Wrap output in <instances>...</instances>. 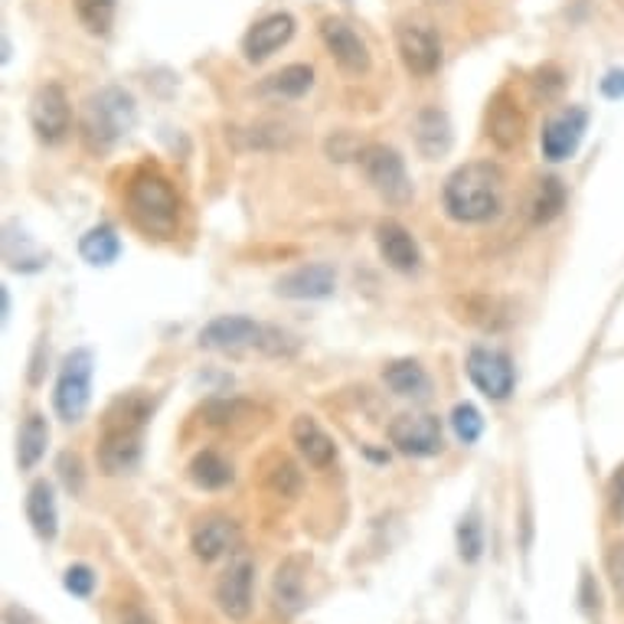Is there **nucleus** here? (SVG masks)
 I'll return each mask as SVG.
<instances>
[{
  "mask_svg": "<svg viewBox=\"0 0 624 624\" xmlns=\"http://www.w3.org/2000/svg\"><path fill=\"white\" fill-rule=\"evenodd\" d=\"M3 624H40V622H36L33 612H26V609H20V605H7V609H3Z\"/></svg>",
  "mask_w": 624,
  "mask_h": 624,
  "instance_id": "41",
  "label": "nucleus"
},
{
  "mask_svg": "<svg viewBox=\"0 0 624 624\" xmlns=\"http://www.w3.org/2000/svg\"><path fill=\"white\" fill-rule=\"evenodd\" d=\"M187 475H190V481H193L200 491H223V488H230L233 478H236V475H233V465H230L220 452H210V448L193 455Z\"/></svg>",
  "mask_w": 624,
  "mask_h": 624,
  "instance_id": "25",
  "label": "nucleus"
},
{
  "mask_svg": "<svg viewBox=\"0 0 624 624\" xmlns=\"http://www.w3.org/2000/svg\"><path fill=\"white\" fill-rule=\"evenodd\" d=\"M311 86H314V69L304 66V63H294V66H285L281 73H275V76H268L261 82V92L278 96V99H301V96L311 92Z\"/></svg>",
  "mask_w": 624,
  "mask_h": 624,
  "instance_id": "27",
  "label": "nucleus"
},
{
  "mask_svg": "<svg viewBox=\"0 0 624 624\" xmlns=\"http://www.w3.org/2000/svg\"><path fill=\"white\" fill-rule=\"evenodd\" d=\"M73 7H76V16L82 20V26L92 36H105L115 23L119 0H73Z\"/></svg>",
  "mask_w": 624,
  "mask_h": 624,
  "instance_id": "31",
  "label": "nucleus"
},
{
  "mask_svg": "<svg viewBox=\"0 0 624 624\" xmlns=\"http://www.w3.org/2000/svg\"><path fill=\"white\" fill-rule=\"evenodd\" d=\"M151 419V402L141 392L115 399L102 419L99 435V468L109 478H119L137 468L144 452V425Z\"/></svg>",
  "mask_w": 624,
  "mask_h": 624,
  "instance_id": "3",
  "label": "nucleus"
},
{
  "mask_svg": "<svg viewBox=\"0 0 624 624\" xmlns=\"http://www.w3.org/2000/svg\"><path fill=\"white\" fill-rule=\"evenodd\" d=\"M261 337H265V327L255 324L252 317L243 314H223V317H213L203 331H200V347L203 350H243V347H261Z\"/></svg>",
  "mask_w": 624,
  "mask_h": 624,
  "instance_id": "15",
  "label": "nucleus"
},
{
  "mask_svg": "<svg viewBox=\"0 0 624 624\" xmlns=\"http://www.w3.org/2000/svg\"><path fill=\"white\" fill-rule=\"evenodd\" d=\"M304 572H308V559L304 556H288L285 562H278L275 579H271V602L285 619H294L304 605H308V592H304Z\"/></svg>",
  "mask_w": 624,
  "mask_h": 624,
  "instance_id": "18",
  "label": "nucleus"
},
{
  "mask_svg": "<svg viewBox=\"0 0 624 624\" xmlns=\"http://www.w3.org/2000/svg\"><path fill=\"white\" fill-rule=\"evenodd\" d=\"M389 445L405 458H432L445 448L442 422L432 412H402L389 422Z\"/></svg>",
  "mask_w": 624,
  "mask_h": 624,
  "instance_id": "7",
  "label": "nucleus"
},
{
  "mask_svg": "<svg viewBox=\"0 0 624 624\" xmlns=\"http://www.w3.org/2000/svg\"><path fill=\"white\" fill-rule=\"evenodd\" d=\"M79 255L89 261V265H96V268H105V265H112L119 255H122V239H119V233L112 230V226H92L82 239H79Z\"/></svg>",
  "mask_w": 624,
  "mask_h": 624,
  "instance_id": "28",
  "label": "nucleus"
},
{
  "mask_svg": "<svg viewBox=\"0 0 624 624\" xmlns=\"http://www.w3.org/2000/svg\"><path fill=\"white\" fill-rule=\"evenodd\" d=\"M602 96L605 99H624V69H612L602 79Z\"/></svg>",
  "mask_w": 624,
  "mask_h": 624,
  "instance_id": "40",
  "label": "nucleus"
},
{
  "mask_svg": "<svg viewBox=\"0 0 624 624\" xmlns=\"http://www.w3.org/2000/svg\"><path fill=\"white\" fill-rule=\"evenodd\" d=\"M56 471H59V481L69 494H82L86 488V468H82V458L76 452H63L59 461H56Z\"/></svg>",
  "mask_w": 624,
  "mask_h": 624,
  "instance_id": "34",
  "label": "nucleus"
},
{
  "mask_svg": "<svg viewBox=\"0 0 624 624\" xmlns=\"http://www.w3.org/2000/svg\"><path fill=\"white\" fill-rule=\"evenodd\" d=\"M30 125L43 144H59L73 131V105L63 86L46 82L30 99Z\"/></svg>",
  "mask_w": 624,
  "mask_h": 624,
  "instance_id": "9",
  "label": "nucleus"
},
{
  "mask_svg": "<svg viewBox=\"0 0 624 624\" xmlns=\"http://www.w3.org/2000/svg\"><path fill=\"white\" fill-rule=\"evenodd\" d=\"M239 543V526L230 516H207L193 526L190 549L200 562H216Z\"/></svg>",
  "mask_w": 624,
  "mask_h": 624,
  "instance_id": "19",
  "label": "nucleus"
},
{
  "mask_svg": "<svg viewBox=\"0 0 624 624\" xmlns=\"http://www.w3.org/2000/svg\"><path fill=\"white\" fill-rule=\"evenodd\" d=\"M125 210L147 239H174L180 230V193L160 167H137L127 180Z\"/></svg>",
  "mask_w": 624,
  "mask_h": 624,
  "instance_id": "1",
  "label": "nucleus"
},
{
  "mask_svg": "<svg viewBox=\"0 0 624 624\" xmlns=\"http://www.w3.org/2000/svg\"><path fill=\"white\" fill-rule=\"evenodd\" d=\"M376 249L382 255V261L399 275H412L422 265V249H419L415 236L395 220H382L376 226Z\"/></svg>",
  "mask_w": 624,
  "mask_h": 624,
  "instance_id": "17",
  "label": "nucleus"
},
{
  "mask_svg": "<svg viewBox=\"0 0 624 624\" xmlns=\"http://www.w3.org/2000/svg\"><path fill=\"white\" fill-rule=\"evenodd\" d=\"M382 382L402 399H425L432 392V379L419 360H392L382 370Z\"/></svg>",
  "mask_w": 624,
  "mask_h": 624,
  "instance_id": "24",
  "label": "nucleus"
},
{
  "mask_svg": "<svg viewBox=\"0 0 624 624\" xmlns=\"http://www.w3.org/2000/svg\"><path fill=\"white\" fill-rule=\"evenodd\" d=\"M579 609L589 619H599V612H602V592H599V582L589 569H582V579H579Z\"/></svg>",
  "mask_w": 624,
  "mask_h": 624,
  "instance_id": "38",
  "label": "nucleus"
},
{
  "mask_svg": "<svg viewBox=\"0 0 624 624\" xmlns=\"http://www.w3.org/2000/svg\"><path fill=\"white\" fill-rule=\"evenodd\" d=\"M291 442H294L298 455H301L311 468H317V471H324V468H331V465L337 461V445H334V438H331L311 415H298V419L291 422Z\"/></svg>",
  "mask_w": 624,
  "mask_h": 624,
  "instance_id": "20",
  "label": "nucleus"
},
{
  "mask_svg": "<svg viewBox=\"0 0 624 624\" xmlns=\"http://www.w3.org/2000/svg\"><path fill=\"white\" fill-rule=\"evenodd\" d=\"M468 376L478 386V392L488 395L491 402L510 399V392L516 386V374H513L510 357L494 350V347H471V354H468Z\"/></svg>",
  "mask_w": 624,
  "mask_h": 624,
  "instance_id": "10",
  "label": "nucleus"
},
{
  "mask_svg": "<svg viewBox=\"0 0 624 624\" xmlns=\"http://www.w3.org/2000/svg\"><path fill=\"white\" fill-rule=\"evenodd\" d=\"M0 317H3V321L10 317V291H7V285L0 288Z\"/></svg>",
  "mask_w": 624,
  "mask_h": 624,
  "instance_id": "43",
  "label": "nucleus"
},
{
  "mask_svg": "<svg viewBox=\"0 0 624 624\" xmlns=\"http://www.w3.org/2000/svg\"><path fill=\"white\" fill-rule=\"evenodd\" d=\"M321 40L327 46V53L334 56V63L350 73V76H360L370 69V49L364 43V36L347 23V20H337V16H327L321 23Z\"/></svg>",
  "mask_w": 624,
  "mask_h": 624,
  "instance_id": "13",
  "label": "nucleus"
},
{
  "mask_svg": "<svg viewBox=\"0 0 624 624\" xmlns=\"http://www.w3.org/2000/svg\"><path fill=\"white\" fill-rule=\"evenodd\" d=\"M395 46H399V59L402 66L419 76L428 79L442 69V40L428 23L419 20H402L395 26Z\"/></svg>",
  "mask_w": 624,
  "mask_h": 624,
  "instance_id": "8",
  "label": "nucleus"
},
{
  "mask_svg": "<svg viewBox=\"0 0 624 624\" xmlns=\"http://www.w3.org/2000/svg\"><path fill=\"white\" fill-rule=\"evenodd\" d=\"M533 223L536 226H546L553 223L562 210H566V187L559 177H543L539 187H536V197H533Z\"/></svg>",
  "mask_w": 624,
  "mask_h": 624,
  "instance_id": "29",
  "label": "nucleus"
},
{
  "mask_svg": "<svg viewBox=\"0 0 624 624\" xmlns=\"http://www.w3.org/2000/svg\"><path fill=\"white\" fill-rule=\"evenodd\" d=\"M586 127H589V112L579 109V105H569L562 109L559 115H553L546 125H543V134H539V147H543V157L549 164H562L569 160L582 137H586Z\"/></svg>",
  "mask_w": 624,
  "mask_h": 624,
  "instance_id": "11",
  "label": "nucleus"
},
{
  "mask_svg": "<svg viewBox=\"0 0 624 624\" xmlns=\"http://www.w3.org/2000/svg\"><path fill=\"white\" fill-rule=\"evenodd\" d=\"M122 624H157L151 615H144L141 609H127L125 619H122Z\"/></svg>",
  "mask_w": 624,
  "mask_h": 624,
  "instance_id": "42",
  "label": "nucleus"
},
{
  "mask_svg": "<svg viewBox=\"0 0 624 624\" xmlns=\"http://www.w3.org/2000/svg\"><path fill=\"white\" fill-rule=\"evenodd\" d=\"M134 125H137L134 96L122 86H105L86 99L79 134L89 151H112L122 137L134 131Z\"/></svg>",
  "mask_w": 624,
  "mask_h": 624,
  "instance_id": "4",
  "label": "nucleus"
},
{
  "mask_svg": "<svg viewBox=\"0 0 624 624\" xmlns=\"http://www.w3.org/2000/svg\"><path fill=\"white\" fill-rule=\"evenodd\" d=\"M605 572H609V582H612V592L615 599L624 605V543H612L609 553H605Z\"/></svg>",
  "mask_w": 624,
  "mask_h": 624,
  "instance_id": "37",
  "label": "nucleus"
},
{
  "mask_svg": "<svg viewBox=\"0 0 624 624\" xmlns=\"http://www.w3.org/2000/svg\"><path fill=\"white\" fill-rule=\"evenodd\" d=\"M412 141H415V147H419V154H422L425 160L445 157V154L452 151V141H455L452 119H448L442 109H435V105L422 109V112L415 115V122H412Z\"/></svg>",
  "mask_w": 624,
  "mask_h": 624,
  "instance_id": "21",
  "label": "nucleus"
},
{
  "mask_svg": "<svg viewBox=\"0 0 624 624\" xmlns=\"http://www.w3.org/2000/svg\"><path fill=\"white\" fill-rule=\"evenodd\" d=\"M46 445H49V425L40 412L26 415V422L20 425V435H16V465L20 471H33L40 465V458L46 455Z\"/></svg>",
  "mask_w": 624,
  "mask_h": 624,
  "instance_id": "26",
  "label": "nucleus"
},
{
  "mask_svg": "<svg viewBox=\"0 0 624 624\" xmlns=\"http://www.w3.org/2000/svg\"><path fill=\"white\" fill-rule=\"evenodd\" d=\"M455 539H458V556L461 562L475 566L481 556H484V523H481V513L478 510H468L455 530Z\"/></svg>",
  "mask_w": 624,
  "mask_h": 624,
  "instance_id": "30",
  "label": "nucleus"
},
{
  "mask_svg": "<svg viewBox=\"0 0 624 624\" xmlns=\"http://www.w3.org/2000/svg\"><path fill=\"white\" fill-rule=\"evenodd\" d=\"M92 374H96L92 350L79 347V350L66 354L56 389H53V409L66 425H76L86 419L89 402H92Z\"/></svg>",
  "mask_w": 624,
  "mask_h": 624,
  "instance_id": "5",
  "label": "nucleus"
},
{
  "mask_svg": "<svg viewBox=\"0 0 624 624\" xmlns=\"http://www.w3.org/2000/svg\"><path fill=\"white\" fill-rule=\"evenodd\" d=\"M252 599H255V562L239 556L216 582V605L230 622H246L252 615Z\"/></svg>",
  "mask_w": 624,
  "mask_h": 624,
  "instance_id": "12",
  "label": "nucleus"
},
{
  "mask_svg": "<svg viewBox=\"0 0 624 624\" xmlns=\"http://www.w3.org/2000/svg\"><path fill=\"white\" fill-rule=\"evenodd\" d=\"M26 523L30 530L43 539L53 543L59 533V506H56V491L46 478L33 481L26 491Z\"/></svg>",
  "mask_w": 624,
  "mask_h": 624,
  "instance_id": "22",
  "label": "nucleus"
},
{
  "mask_svg": "<svg viewBox=\"0 0 624 624\" xmlns=\"http://www.w3.org/2000/svg\"><path fill=\"white\" fill-rule=\"evenodd\" d=\"M268 484H271L275 494H281V498H294V494L301 491V475H298V468H294L288 458H281V461L271 468Z\"/></svg>",
  "mask_w": 624,
  "mask_h": 624,
  "instance_id": "35",
  "label": "nucleus"
},
{
  "mask_svg": "<svg viewBox=\"0 0 624 624\" xmlns=\"http://www.w3.org/2000/svg\"><path fill=\"white\" fill-rule=\"evenodd\" d=\"M442 207L455 223L478 226L494 220L503 207V170L494 160L461 164L442 187Z\"/></svg>",
  "mask_w": 624,
  "mask_h": 624,
  "instance_id": "2",
  "label": "nucleus"
},
{
  "mask_svg": "<svg viewBox=\"0 0 624 624\" xmlns=\"http://www.w3.org/2000/svg\"><path fill=\"white\" fill-rule=\"evenodd\" d=\"M609 513L615 523H624V461L615 468L612 481H609Z\"/></svg>",
  "mask_w": 624,
  "mask_h": 624,
  "instance_id": "39",
  "label": "nucleus"
},
{
  "mask_svg": "<svg viewBox=\"0 0 624 624\" xmlns=\"http://www.w3.org/2000/svg\"><path fill=\"white\" fill-rule=\"evenodd\" d=\"M291 36H294V16L291 13H268V16L255 20L249 33L243 36V53H246L249 63H265L281 46H288Z\"/></svg>",
  "mask_w": 624,
  "mask_h": 624,
  "instance_id": "16",
  "label": "nucleus"
},
{
  "mask_svg": "<svg viewBox=\"0 0 624 624\" xmlns=\"http://www.w3.org/2000/svg\"><path fill=\"white\" fill-rule=\"evenodd\" d=\"M452 432L461 445H475L484 435V415L471 402H458L452 409Z\"/></svg>",
  "mask_w": 624,
  "mask_h": 624,
  "instance_id": "32",
  "label": "nucleus"
},
{
  "mask_svg": "<svg viewBox=\"0 0 624 624\" xmlns=\"http://www.w3.org/2000/svg\"><path fill=\"white\" fill-rule=\"evenodd\" d=\"M360 170L367 177V183L376 190V197L389 207H405L412 200V180L405 170V160L399 157L395 147L386 144H367L360 151Z\"/></svg>",
  "mask_w": 624,
  "mask_h": 624,
  "instance_id": "6",
  "label": "nucleus"
},
{
  "mask_svg": "<svg viewBox=\"0 0 624 624\" xmlns=\"http://www.w3.org/2000/svg\"><path fill=\"white\" fill-rule=\"evenodd\" d=\"M243 412H249V402H239V399H213V402H207V409H203V415H207L210 425H230V422H236Z\"/></svg>",
  "mask_w": 624,
  "mask_h": 624,
  "instance_id": "36",
  "label": "nucleus"
},
{
  "mask_svg": "<svg viewBox=\"0 0 624 624\" xmlns=\"http://www.w3.org/2000/svg\"><path fill=\"white\" fill-rule=\"evenodd\" d=\"M334 291H337V271L327 261L298 265L275 281V294L291 298V301H321V298H331Z\"/></svg>",
  "mask_w": 624,
  "mask_h": 624,
  "instance_id": "14",
  "label": "nucleus"
},
{
  "mask_svg": "<svg viewBox=\"0 0 624 624\" xmlns=\"http://www.w3.org/2000/svg\"><path fill=\"white\" fill-rule=\"evenodd\" d=\"M488 134L500 151L516 147L520 137H523V112L516 109V102L506 92H498L491 109H488Z\"/></svg>",
  "mask_w": 624,
  "mask_h": 624,
  "instance_id": "23",
  "label": "nucleus"
},
{
  "mask_svg": "<svg viewBox=\"0 0 624 624\" xmlns=\"http://www.w3.org/2000/svg\"><path fill=\"white\" fill-rule=\"evenodd\" d=\"M96 586H99V576H96V569L86 566V562H73V566L63 572V589H66L69 595H76V599H92Z\"/></svg>",
  "mask_w": 624,
  "mask_h": 624,
  "instance_id": "33",
  "label": "nucleus"
}]
</instances>
